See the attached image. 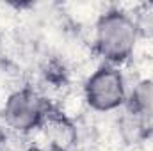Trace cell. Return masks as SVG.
I'll return each instance as SVG.
<instances>
[{
    "label": "cell",
    "mask_w": 153,
    "mask_h": 151,
    "mask_svg": "<svg viewBox=\"0 0 153 151\" xmlns=\"http://www.w3.org/2000/svg\"><path fill=\"white\" fill-rule=\"evenodd\" d=\"M135 41L137 27L128 14L121 11H109L98 20L94 44L98 53L109 64H119L126 61L134 52Z\"/></svg>",
    "instance_id": "obj_1"
},
{
    "label": "cell",
    "mask_w": 153,
    "mask_h": 151,
    "mask_svg": "<svg viewBox=\"0 0 153 151\" xmlns=\"http://www.w3.org/2000/svg\"><path fill=\"white\" fill-rule=\"evenodd\" d=\"M84 94L91 109L100 112L114 110L126 100L123 75L114 66H102L87 78Z\"/></svg>",
    "instance_id": "obj_2"
},
{
    "label": "cell",
    "mask_w": 153,
    "mask_h": 151,
    "mask_svg": "<svg viewBox=\"0 0 153 151\" xmlns=\"http://www.w3.org/2000/svg\"><path fill=\"white\" fill-rule=\"evenodd\" d=\"M46 105L30 89H22L13 93L4 105L5 123L18 132H30L43 126L46 115Z\"/></svg>",
    "instance_id": "obj_3"
},
{
    "label": "cell",
    "mask_w": 153,
    "mask_h": 151,
    "mask_svg": "<svg viewBox=\"0 0 153 151\" xmlns=\"http://www.w3.org/2000/svg\"><path fill=\"white\" fill-rule=\"evenodd\" d=\"M130 112L137 114L148 123H153V80L137 84L130 98Z\"/></svg>",
    "instance_id": "obj_4"
},
{
    "label": "cell",
    "mask_w": 153,
    "mask_h": 151,
    "mask_svg": "<svg viewBox=\"0 0 153 151\" xmlns=\"http://www.w3.org/2000/svg\"><path fill=\"white\" fill-rule=\"evenodd\" d=\"M43 126L46 128V135L53 141L52 148H61V150H68L70 144L73 142V128L68 121L64 119H50L46 117Z\"/></svg>",
    "instance_id": "obj_5"
},
{
    "label": "cell",
    "mask_w": 153,
    "mask_h": 151,
    "mask_svg": "<svg viewBox=\"0 0 153 151\" xmlns=\"http://www.w3.org/2000/svg\"><path fill=\"white\" fill-rule=\"evenodd\" d=\"M50 151H68V150H61V148H52Z\"/></svg>",
    "instance_id": "obj_6"
}]
</instances>
